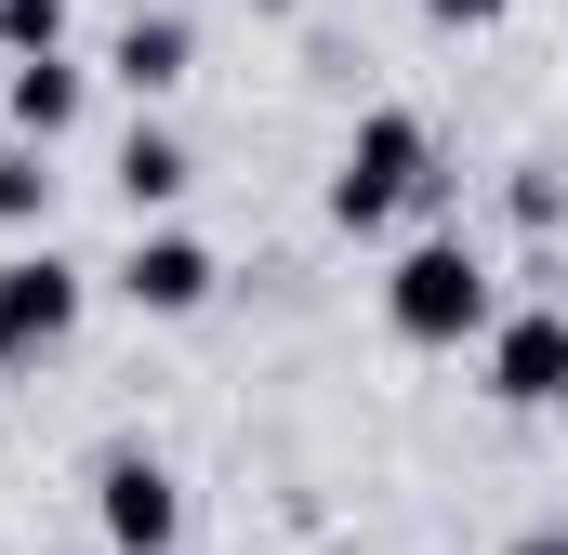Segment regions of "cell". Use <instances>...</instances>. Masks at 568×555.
Wrapping results in <instances>:
<instances>
[{
	"instance_id": "4fadbf2b",
	"label": "cell",
	"mask_w": 568,
	"mask_h": 555,
	"mask_svg": "<svg viewBox=\"0 0 568 555\" xmlns=\"http://www.w3.org/2000/svg\"><path fill=\"white\" fill-rule=\"evenodd\" d=\"M503 555H568V529H516V543H503Z\"/></svg>"
},
{
	"instance_id": "277c9868",
	"label": "cell",
	"mask_w": 568,
	"mask_h": 555,
	"mask_svg": "<svg viewBox=\"0 0 568 555\" xmlns=\"http://www.w3.org/2000/svg\"><path fill=\"white\" fill-rule=\"evenodd\" d=\"M93 516H106L120 555H172L185 543V490H172L159 450H106V463H93Z\"/></svg>"
},
{
	"instance_id": "9c48e42d",
	"label": "cell",
	"mask_w": 568,
	"mask_h": 555,
	"mask_svg": "<svg viewBox=\"0 0 568 555\" xmlns=\"http://www.w3.org/2000/svg\"><path fill=\"white\" fill-rule=\"evenodd\" d=\"M106 172H120V199H133V225H159V212H172V199L199 185V159H185V133H159V120H133Z\"/></svg>"
},
{
	"instance_id": "3957f363",
	"label": "cell",
	"mask_w": 568,
	"mask_h": 555,
	"mask_svg": "<svg viewBox=\"0 0 568 555\" xmlns=\"http://www.w3.org/2000/svg\"><path fill=\"white\" fill-rule=\"evenodd\" d=\"M80 304H93V278L67 265L53 239H13V252H0V371H40V357L80 331Z\"/></svg>"
},
{
	"instance_id": "8992f818",
	"label": "cell",
	"mask_w": 568,
	"mask_h": 555,
	"mask_svg": "<svg viewBox=\"0 0 568 555\" xmlns=\"http://www.w3.org/2000/svg\"><path fill=\"white\" fill-rule=\"evenodd\" d=\"M476 357H489V397L503 411H568V317L556 304H516Z\"/></svg>"
},
{
	"instance_id": "7a4b0ae2",
	"label": "cell",
	"mask_w": 568,
	"mask_h": 555,
	"mask_svg": "<svg viewBox=\"0 0 568 555\" xmlns=\"http://www.w3.org/2000/svg\"><path fill=\"white\" fill-rule=\"evenodd\" d=\"M410 199H436V133L410 107H371V120L344 133V159H331V225H344V239H384Z\"/></svg>"
},
{
	"instance_id": "52a82bcc",
	"label": "cell",
	"mask_w": 568,
	"mask_h": 555,
	"mask_svg": "<svg viewBox=\"0 0 568 555\" xmlns=\"http://www.w3.org/2000/svg\"><path fill=\"white\" fill-rule=\"evenodd\" d=\"M80 107H93V67H80V53H40V67H13V80H0L13 145H67V133H80Z\"/></svg>"
},
{
	"instance_id": "6da1fadb",
	"label": "cell",
	"mask_w": 568,
	"mask_h": 555,
	"mask_svg": "<svg viewBox=\"0 0 568 555\" xmlns=\"http://www.w3.org/2000/svg\"><path fill=\"white\" fill-rule=\"evenodd\" d=\"M384 331H397V344H424V357L489 344V331H503V304H489L476 239H410V252L384 265Z\"/></svg>"
},
{
	"instance_id": "30bf717a",
	"label": "cell",
	"mask_w": 568,
	"mask_h": 555,
	"mask_svg": "<svg viewBox=\"0 0 568 555\" xmlns=\"http://www.w3.org/2000/svg\"><path fill=\"white\" fill-rule=\"evenodd\" d=\"M53 185H67L53 145H0V225L13 239H53Z\"/></svg>"
},
{
	"instance_id": "5b68a950",
	"label": "cell",
	"mask_w": 568,
	"mask_h": 555,
	"mask_svg": "<svg viewBox=\"0 0 568 555\" xmlns=\"http://www.w3.org/2000/svg\"><path fill=\"white\" fill-rule=\"evenodd\" d=\"M212 291H225L212 239H185V225H133V252H120V304H133V317H199Z\"/></svg>"
},
{
	"instance_id": "7c38bea8",
	"label": "cell",
	"mask_w": 568,
	"mask_h": 555,
	"mask_svg": "<svg viewBox=\"0 0 568 555\" xmlns=\"http://www.w3.org/2000/svg\"><path fill=\"white\" fill-rule=\"evenodd\" d=\"M436 27H503V0H424Z\"/></svg>"
},
{
	"instance_id": "5bb4252c",
	"label": "cell",
	"mask_w": 568,
	"mask_h": 555,
	"mask_svg": "<svg viewBox=\"0 0 568 555\" xmlns=\"http://www.w3.org/2000/svg\"><path fill=\"white\" fill-rule=\"evenodd\" d=\"M252 13H291V0H252Z\"/></svg>"
},
{
	"instance_id": "ba28073f",
	"label": "cell",
	"mask_w": 568,
	"mask_h": 555,
	"mask_svg": "<svg viewBox=\"0 0 568 555\" xmlns=\"http://www.w3.org/2000/svg\"><path fill=\"white\" fill-rule=\"evenodd\" d=\"M185 67H199V27H185V13H133V27L106 40V80H120L133 107H159V93H172Z\"/></svg>"
},
{
	"instance_id": "8fae6325",
	"label": "cell",
	"mask_w": 568,
	"mask_h": 555,
	"mask_svg": "<svg viewBox=\"0 0 568 555\" xmlns=\"http://www.w3.org/2000/svg\"><path fill=\"white\" fill-rule=\"evenodd\" d=\"M0 53H13V67L67 53V0H0Z\"/></svg>"
}]
</instances>
